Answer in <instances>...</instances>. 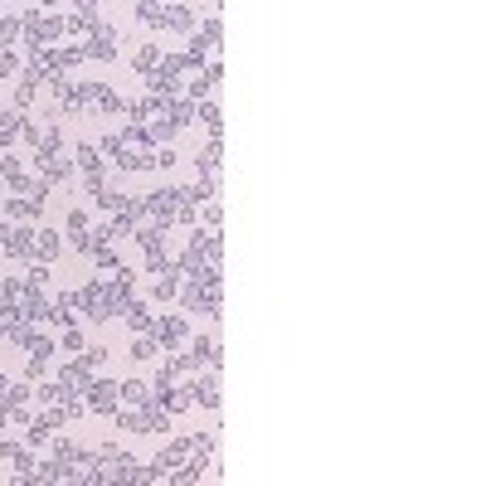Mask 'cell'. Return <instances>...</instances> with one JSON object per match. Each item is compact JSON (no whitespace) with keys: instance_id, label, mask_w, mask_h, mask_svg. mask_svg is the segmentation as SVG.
Returning <instances> with one entry per match:
<instances>
[{"instance_id":"obj_1","label":"cell","mask_w":486,"mask_h":486,"mask_svg":"<svg viewBox=\"0 0 486 486\" xmlns=\"http://www.w3.org/2000/svg\"><path fill=\"white\" fill-rule=\"evenodd\" d=\"M185 316H156V326H151V336H156V345L160 350H175L180 341H185Z\"/></svg>"},{"instance_id":"obj_2","label":"cell","mask_w":486,"mask_h":486,"mask_svg":"<svg viewBox=\"0 0 486 486\" xmlns=\"http://www.w3.org/2000/svg\"><path fill=\"white\" fill-rule=\"evenodd\" d=\"M25 29H29V39H39V44H53L59 34H69L59 15H39V10H29V15H25Z\"/></svg>"},{"instance_id":"obj_3","label":"cell","mask_w":486,"mask_h":486,"mask_svg":"<svg viewBox=\"0 0 486 486\" xmlns=\"http://www.w3.org/2000/svg\"><path fill=\"white\" fill-rule=\"evenodd\" d=\"M117 399H122V385H117V380H93V389H88V409H97V413H117Z\"/></svg>"},{"instance_id":"obj_4","label":"cell","mask_w":486,"mask_h":486,"mask_svg":"<svg viewBox=\"0 0 486 486\" xmlns=\"http://www.w3.org/2000/svg\"><path fill=\"white\" fill-rule=\"evenodd\" d=\"M59 380H64L69 389H78V394H88V389H93V365H88V360L78 355L73 365H64V369H59Z\"/></svg>"},{"instance_id":"obj_5","label":"cell","mask_w":486,"mask_h":486,"mask_svg":"<svg viewBox=\"0 0 486 486\" xmlns=\"http://www.w3.org/2000/svg\"><path fill=\"white\" fill-rule=\"evenodd\" d=\"M88 53H93V59H102V64H112V59H117V29H112V25H97Z\"/></svg>"},{"instance_id":"obj_6","label":"cell","mask_w":486,"mask_h":486,"mask_svg":"<svg viewBox=\"0 0 486 486\" xmlns=\"http://www.w3.org/2000/svg\"><path fill=\"white\" fill-rule=\"evenodd\" d=\"M97 25H102V20H97V5H78V15L64 20L69 34H97Z\"/></svg>"},{"instance_id":"obj_7","label":"cell","mask_w":486,"mask_h":486,"mask_svg":"<svg viewBox=\"0 0 486 486\" xmlns=\"http://www.w3.org/2000/svg\"><path fill=\"white\" fill-rule=\"evenodd\" d=\"M127 321H132V331H141V336H151V326H156V316H151V306L146 302H127V311H122Z\"/></svg>"},{"instance_id":"obj_8","label":"cell","mask_w":486,"mask_h":486,"mask_svg":"<svg viewBox=\"0 0 486 486\" xmlns=\"http://www.w3.org/2000/svg\"><path fill=\"white\" fill-rule=\"evenodd\" d=\"M171 428V413L156 409V404H141V433H166Z\"/></svg>"},{"instance_id":"obj_9","label":"cell","mask_w":486,"mask_h":486,"mask_svg":"<svg viewBox=\"0 0 486 486\" xmlns=\"http://www.w3.org/2000/svg\"><path fill=\"white\" fill-rule=\"evenodd\" d=\"M34 258H39V263H53V258H59V234L34 229Z\"/></svg>"},{"instance_id":"obj_10","label":"cell","mask_w":486,"mask_h":486,"mask_svg":"<svg viewBox=\"0 0 486 486\" xmlns=\"http://www.w3.org/2000/svg\"><path fill=\"white\" fill-rule=\"evenodd\" d=\"M122 404H132V409L151 404V385L146 380H122Z\"/></svg>"},{"instance_id":"obj_11","label":"cell","mask_w":486,"mask_h":486,"mask_svg":"<svg viewBox=\"0 0 486 486\" xmlns=\"http://www.w3.org/2000/svg\"><path fill=\"white\" fill-rule=\"evenodd\" d=\"M190 399H199L204 409H214V404H219V380H214V374H209V380L190 385Z\"/></svg>"},{"instance_id":"obj_12","label":"cell","mask_w":486,"mask_h":486,"mask_svg":"<svg viewBox=\"0 0 486 486\" xmlns=\"http://www.w3.org/2000/svg\"><path fill=\"white\" fill-rule=\"evenodd\" d=\"M219 156H224V151H219V136H214V141L199 151V160H195V166L204 171V180H214V171H219Z\"/></svg>"},{"instance_id":"obj_13","label":"cell","mask_w":486,"mask_h":486,"mask_svg":"<svg viewBox=\"0 0 486 486\" xmlns=\"http://www.w3.org/2000/svg\"><path fill=\"white\" fill-rule=\"evenodd\" d=\"M73 160H78V171L102 175V151H97V146H78V151H73Z\"/></svg>"},{"instance_id":"obj_14","label":"cell","mask_w":486,"mask_h":486,"mask_svg":"<svg viewBox=\"0 0 486 486\" xmlns=\"http://www.w3.org/2000/svg\"><path fill=\"white\" fill-rule=\"evenodd\" d=\"M156 399L166 404V413H180V409H190V404H195V399H190V385H185V389H160Z\"/></svg>"},{"instance_id":"obj_15","label":"cell","mask_w":486,"mask_h":486,"mask_svg":"<svg viewBox=\"0 0 486 486\" xmlns=\"http://www.w3.org/2000/svg\"><path fill=\"white\" fill-rule=\"evenodd\" d=\"M44 282H49V263L29 258V267H25V292H39Z\"/></svg>"},{"instance_id":"obj_16","label":"cell","mask_w":486,"mask_h":486,"mask_svg":"<svg viewBox=\"0 0 486 486\" xmlns=\"http://www.w3.org/2000/svg\"><path fill=\"white\" fill-rule=\"evenodd\" d=\"M136 20H141V25H166V5H160V0H141V5H136Z\"/></svg>"},{"instance_id":"obj_17","label":"cell","mask_w":486,"mask_h":486,"mask_svg":"<svg viewBox=\"0 0 486 486\" xmlns=\"http://www.w3.org/2000/svg\"><path fill=\"white\" fill-rule=\"evenodd\" d=\"M166 25H175V29H195V5H166Z\"/></svg>"},{"instance_id":"obj_18","label":"cell","mask_w":486,"mask_h":486,"mask_svg":"<svg viewBox=\"0 0 486 486\" xmlns=\"http://www.w3.org/2000/svg\"><path fill=\"white\" fill-rule=\"evenodd\" d=\"M166 117H171L175 127H190V122H195V102H190V97H185V102H171Z\"/></svg>"},{"instance_id":"obj_19","label":"cell","mask_w":486,"mask_h":486,"mask_svg":"<svg viewBox=\"0 0 486 486\" xmlns=\"http://www.w3.org/2000/svg\"><path fill=\"white\" fill-rule=\"evenodd\" d=\"M20 29H25V20H15V15H0V49H10Z\"/></svg>"},{"instance_id":"obj_20","label":"cell","mask_w":486,"mask_h":486,"mask_svg":"<svg viewBox=\"0 0 486 486\" xmlns=\"http://www.w3.org/2000/svg\"><path fill=\"white\" fill-rule=\"evenodd\" d=\"M199 122L214 132V136H219L224 132V117H219V107H214V102H199Z\"/></svg>"},{"instance_id":"obj_21","label":"cell","mask_w":486,"mask_h":486,"mask_svg":"<svg viewBox=\"0 0 486 486\" xmlns=\"http://www.w3.org/2000/svg\"><path fill=\"white\" fill-rule=\"evenodd\" d=\"M160 355V345H156V336H141L136 345H132V360H156Z\"/></svg>"},{"instance_id":"obj_22","label":"cell","mask_w":486,"mask_h":486,"mask_svg":"<svg viewBox=\"0 0 486 486\" xmlns=\"http://www.w3.org/2000/svg\"><path fill=\"white\" fill-rule=\"evenodd\" d=\"M156 64H160V49H156V44H146V49L136 53V69H141V73H156Z\"/></svg>"},{"instance_id":"obj_23","label":"cell","mask_w":486,"mask_h":486,"mask_svg":"<svg viewBox=\"0 0 486 486\" xmlns=\"http://www.w3.org/2000/svg\"><path fill=\"white\" fill-rule=\"evenodd\" d=\"M146 136H151V146H156V141H171V136H175V122H151Z\"/></svg>"},{"instance_id":"obj_24","label":"cell","mask_w":486,"mask_h":486,"mask_svg":"<svg viewBox=\"0 0 486 486\" xmlns=\"http://www.w3.org/2000/svg\"><path fill=\"white\" fill-rule=\"evenodd\" d=\"M97 204H102V209H122V204H127V195H122V190H107V185H102V190H97Z\"/></svg>"},{"instance_id":"obj_25","label":"cell","mask_w":486,"mask_h":486,"mask_svg":"<svg viewBox=\"0 0 486 486\" xmlns=\"http://www.w3.org/2000/svg\"><path fill=\"white\" fill-rule=\"evenodd\" d=\"M44 369H49V355H29V365H25V380H44Z\"/></svg>"},{"instance_id":"obj_26","label":"cell","mask_w":486,"mask_h":486,"mask_svg":"<svg viewBox=\"0 0 486 486\" xmlns=\"http://www.w3.org/2000/svg\"><path fill=\"white\" fill-rule=\"evenodd\" d=\"M34 93H39V83H29V78H25V83L15 88V107H29V102H34Z\"/></svg>"},{"instance_id":"obj_27","label":"cell","mask_w":486,"mask_h":486,"mask_svg":"<svg viewBox=\"0 0 486 486\" xmlns=\"http://www.w3.org/2000/svg\"><path fill=\"white\" fill-rule=\"evenodd\" d=\"M83 229H88V214L73 204V209H69V239H73V234H83Z\"/></svg>"},{"instance_id":"obj_28","label":"cell","mask_w":486,"mask_h":486,"mask_svg":"<svg viewBox=\"0 0 486 486\" xmlns=\"http://www.w3.org/2000/svg\"><path fill=\"white\" fill-rule=\"evenodd\" d=\"M20 136H25L29 146H39V141H44V127H39V122H20Z\"/></svg>"},{"instance_id":"obj_29","label":"cell","mask_w":486,"mask_h":486,"mask_svg":"<svg viewBox=\"0 0 486 486\" xmlns=\"http://www.w3.org/2000/svg\"><path fill=\"white\" fill-rule=\"evenodd\" d=\"M83 360H88V365H93V369H97V365H102V360H107V345H83Z\"/></svg>"},{"instance_id":"obj_30","label":"cell","mask_w":486,"mask_h":486,"mask_svg":"<svg viewBox=\"0 0 486 486\" xmlns=\"http://www.w3.org/2000/svg\"><path fill=\"white\" fill-rule=\"evenodd\" d=\"M73 452H78V448H73L69 438H59V443H53V457H59V462H73Z\"/></svg>"},{"instance_id":"obj_31","label":"cell","mask_w":486,"mask_h":486,"mask_svg":"<svg viewBox=\"0 0 486 486\" xmlns=\"http://www.w3.org/2000/svg\"><path fill=\"white\" fill-rule=\"evenodd\" d=\"M15 69H20V59H15L10 49H0V78H5V73H15Z\"/></svg>"},{"instance_id":"obj_32","label":"cell","mask_w":486,"mask_h":486,"mask_svg":"<svg viewBox=\"0 0 486 486\" xmlns=\"http://www.w3.org/2000/svg\"><path fill=\"white\" fill-rule=\"evenodd\" d=\"M0 175L15 180V175H20V160H15V156H0Z\"/></svg>"},{"instance_id":"obj_33","label":"cell","mask_w":486,"mask_h":486,"mask_svg":"<svg viewBox=\"0 0 486 486\" xmlns=\"http://www.w3.org/2000/svg\"><path fill=\"white\" fill-rule=\"evenodd\" d=\"M175 160H180V156H175L171 146H166V151H156V166H160V171H171V166H175Z\"/></svg>"},{"instance_id":"obj_34","label":"cell","mask_w":486,"mask_h":486,"mask_svg":"<svg viewBox=\"0 0 486 486\" xmlns=\"http://www.w3.org/2000/svg\"><path fill=\"white\" fill-rule=\"evenodd\" d=\"M117 423H122V428H127V433H141V413H122V418H117Z\"/></svg>"},{"instance_id":"obj_35","label":"cell","mask_w":486,"mask_h":486,"mask_svg":"<svg viewBox=\"0 0 486 486\" xmlns=\"http://www.w3.org/2000/svg\"><path fill=\"white\" fill-rule=\"evenodd\" d=\"M64 350H83V331H78V326L64 336Z\"/></svg>"},{"instance_id":"obj_36","label":"cell","mask_w":486,"mask_h":486,"mask_svg":"<svg viewBox=\"0 0 486 486\" xmlns=\"http://www.w3.org/2000/svg\"><path fill=\"white\" fill-rule=\"evenodd\" d=\"M5 399H10V380L0 374V409H5Z\"/></svg>"},{"instance_id":"obj_37","label":"cell","mask_w":486,"mask_h":486,"mask_svg":"<svg viewBox=\"0 0 486 486\" xmlns=\"http://www.w3.org/2000/svg\"><path fill=\"white\" fill-rule=\"evenodd\" d=\"M5 423H10V413H5V409H0V438H5Z\"/></svg>"},{"instance_id":"obj_38","label":"cell","mask_w":486,"mask_h":486,"mask_svg":"<svg viewBox=\"0 0 486 486\" xmlns=\"http://www.w3.org/2000/svg\"><path fill=\"white\" fill-rule=\"evenodd\" d=\"M44 5H53V0H44Z\"/></svg>"}]
</instances>
